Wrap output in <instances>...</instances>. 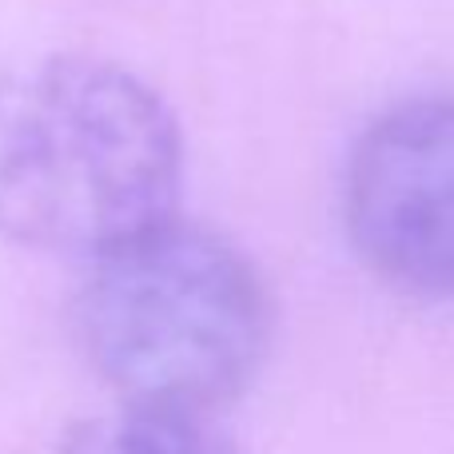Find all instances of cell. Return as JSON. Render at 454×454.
Masks as SVG:
<instances>
[{
    "mask_svg": "<svg viewBox=\"0 0 454 454\" xmlns=\"http://www.w3.org/2000/svg\"><path fill=\"white\" fill-rule=\"evenodd\" d=\"M56 454H212L192 415L124 407L72 427Z\"/></svg>",
    "mask_w": 454,
    "mask_h": 454,
    "instance_id": "277c9868",
    "label": "cell"
},
{
    "mask_svg": "<svg viewBox=\"0 0 454 454\" xmlns=\"http://www.w3.org/2000/svg\"><path fill=\"white\" fill-rule=\"evenodd\" d=\"M184 140L156 88L108 60L48 56L0 76V235L96 259L176 215Z\"/></svg>",
    "mask_w": 454,
    "mask_h": 454,
    "instance_id": "6da1fadb",
    "label": "cell"
},
{
    "mask_svg": "<svg viewBox=\"0 0 454 454\" xmlns=\"http://www.w3.org/2000/svg\"><path fill=\"white\" fill-rule=\"evenodd\" d=\"M88 263L76 335L128 407L196 419L251 383L271 303L259 271L223 235L172 215Z\"/></svg>",
    "mask_w": 454,
    "mask_h": 454,
    "instance_id": "7a4b0ae2",
    "label": "cell"
},
{
    "mask_svg": "<svg viewBox=\"0 0 454 454\" xmlns=\"http://www.w3.org/2000/svg\"><path fill=\"white\" fill-rule=\"evenodd\" d=\"M343 215L383 283L415 299H454V96L407 100L359 136Z\"/></svg>",
    "mask_w": 454,
    "mask_h": 454,
    "instance_id": "3957f363",
    "label": "cell"
}]
</instances>
